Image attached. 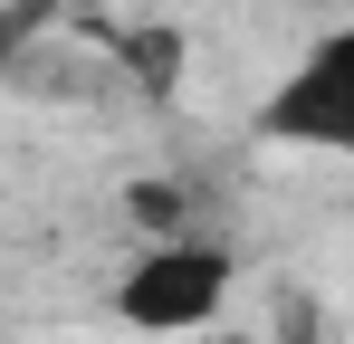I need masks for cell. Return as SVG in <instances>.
Instances as JSON below:
<instances>
[{"label": "cell", "mask_w": 354, "mask_h": 344, "mask_svg": "<svg viewBox=\"0 0 354 344\" xmlns=\"http://www.w3.org/2000/svg\"><path fill=\"white\" fill-rule=\"evenodd\" d=\"M249 134H259V144H288V153L354 163V19L316 29V39L288 57V77L259 96Z\"/></svg>", "instance_id": "cell-2"}, {"label": "cell", "mask_w": 354, "mask_h": 344, "mask_svg": "<svg viewBox=\"0 0 354 344\" xmlns=\"http://www.w3.org/2000/svg\"><path fill=\"white\" fill-rule=\"evenodd\" d=\"M239 296V249L201 239V229H163L153 249L124 258V278L106 287V316L134 335H201L211 316H230Z\"/></svg>", "instance_id": "cell-1"}]
</instances>
